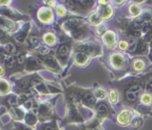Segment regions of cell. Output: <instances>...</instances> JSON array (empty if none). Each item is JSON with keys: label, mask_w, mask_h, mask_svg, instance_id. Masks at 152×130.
I'll use <instances>...</instances> for the list:
<instances>
[{"label": "cell", "mask_w": 152, "mask_h": 130, "mask_svg": "<svg viewBox=\"0 0 152 130\" xmlns=\"http://www.w3.org/2000/svg\"><path fill=\"white\" fill-rule=\"evenodd\" d=\"M42 40H43L44 43L46 44V46L52 47V46H55L56 43V37L52 32H47V33H45L43 35V37H42Z\"/></svg>", "instance_id": "obj_16"}, {"label": "cell", "mask_w": 152, "mask_h": 130, "mask_svg": "<svg viewBox=\"0 0 152 130\" xmlns=\"http://www.w3.org/2000/svg\"><path fill=\"white\" fill-rule=\"evenodd\" d=\"M105 29H106V27H105V26H102V27H99V28L98 29V32H98V34H99V35H100V34H102Z\"/></svg>", "instance_id": "obj_35"}, {"label": "cell", "mask_w": 152, "mask_h": 130, "mask_svg": "<svg viewBox=\"0 0 152 130\" xmlns=\"http://www.w3.org/2000/svg\"><path fill=\"white\" fill-rule=\"evenodd\" d=\"M6 75H7L6 68L4 67V65L0 64V77H4Z\"/></svg>", "instance_id": "obj_34"}, {"label": "cell", "mask_w": 152, "mask_h": 130, "mask_svg": "<svg viewBox=\"0 0 152 130\" xmlns=\"http://www.w3.org/2000/svg\"><path fill=\"white\" fill-rule=\"evenodd\" d=\"M90 23L93 25H99L101 24V16L99 15V14L98 13H95V14H92L91 16H90Z\"/></svg>", "instance_id": "obj_20"}, {"label": "cell", "mask_w": 152, "mask_h": 130, "mask_svg": "<svg viewBox=\"0 0 152 130\" xmlns=\"http://www.w3.org/2000/svg\"><path fill=\"white\" fill-rule=\"evenodd\" d=\"M12 2L13 0H0V7H8Z\"/></svg>", "instance_id": "obj_32"}, {"label": "cell", "mask_w": 152, "mask_h": 130, "mask_svg": "<svg viewBox=\"0 0 152 130\" xmlns=\"http://www.w3.org/2000/svg\"><path fill=\"white\" fill-rule=\"evenodd\" d=\"M99 2L100 5L102 6H107V2H108V0H99Z\"/></svg>", "instance_id": "obj_36"}, {"label": "cell", "mask_w": 152, "mask_h": 130, "mask_svg": "<svg viewBox=\"0 0 152 130\" xmlns=\"http://www.w3.org/2000/svg\"><path fill=\"white\" fill-rule=\"evenodd\" d=\"M14 93V85L11 80L0 77V97H4Z\"/></svg>", "instance_id": "obj_6"}, {"label": "cell", "mask_w": 152, "mask_h": 130, "mask_svg": "<svg viewBox=\"0 0 152 130\" xmlns=\"http://www.w3.org/2000/svg\"><path fill=\"white\" fill-rule=\"evenodd\" d=\"M97 111L99 114H107L108 112V107L105 103H99L97 106Z\"/></svg>", "instance_id": "obj_26"}, {"label": "cell", "mask_w": 152, "mask_h": 130, "mask_svg": "<svg viewBox=\"0 0 152 130\" xmlns=\"http://www.w3.org/2000/svg\"><path fill=\"white\" fill-rule=\"evenodd\" d=\"M103 41L104 43L110 48H113L115 47L116 44V35L112 31H107L103 35Z\"/></svg>", "instance_id": "obj_11"}, {"label": "cell", "mask_w": 152, "mask_h": 130, "mask_svg": "<svg viewBox=\"0 0 152 130\" xmlns=\"http://www.w3.org/2000/svg\"><path fill=\"white\" fill-rule=\"evenodd\" d=\"M135 49H137V42L135 40L131 39L130 40V45H129V50L130 51H134Z\"/></svg>", "instance_id": "obj_31"}, {"label": "cell", "mask_w": 152, "mask_h": 130, "mask_svg": "<svg viewBox=\"0 0 152 130\" xmlns=\"http://www.w3.org/2000/svg\"><path fill=\"white\" fill-rule=\"evenodd\" d=\"M124 57L120 54H114L111 57V64L115 68H121L123 65H124Z\"/></svg>", "instance_id": "obj_18"}, {"label": "cell", "mask_w": 152, "mask_h": 130, "mask_svg": "<svg viewBox=\"0 0 152 130\" xmlns=\"http://www.w3.org/2000/svg\"><path fill=\"white\" fill-rule=\"evenodd\" d=\"M12 122L14 121L10 116L8 109L5 106L0 105V124H3V126H6Z\"/></svg>", "instance_id": "obj_10"}, {"label": "cell", "mask_w": 152, "mask_h": 130, "mask_svg": "<svg viewBox=\"0 0 152 130\" xmlns=\"http://www.w3.org/2000/svg\"><path fill=\"white\" fill-rule=\"evenodd\" d=\"M133 67H134L135 70H138V71L139 70H142L144 68V67H145V63L141 59H137L133 63Z\"/></svg>", "instance_id": "obj_25"}, {"label": "cell", "mask_w": 152, "mask_h": 130, "mask_svg": "<svg viewBox=\"0 0 152 130\" xmlns=\"http://www.w3.org/2000/svg\"><path fill=\"white\" fill-rule=\"evenodd\" d=\"M86 130H98V129H96V128H87Z\"/></svg>", "instance_id": "obj_39"}, {"label": "cell", "mask_w": 152, "mask_h": 130, "mask_svg": "<svg viewBox=\"0 0 152 130\" xmlns=\"http://www.w3.org/2000/svg\"><path fill=\"white\" fill-rule=\"evenodd\" d=\"M0 16L8 18L15 22H19L23 19V15H22L19 12H17L15 8L10 7H0Z\"/></svg>", "instance_id": "obj_3"}, {"label": "cell", "mask_w": 152, "mask_h": 130, "mask_svg": "<svg viewBox=\"0 0 152 130\" xmlns=\"http://www.w3.org/2000/svg\"><path fill=\"white\" fill-rule=\"evenodd\" d=\"M6 51H5V48L4 47L0 44V64H2L4 63V59H5V57H6Z\"/></svg>", "instance_id": "obj_30"}, {"label": "cell", "mask_w": 152, "mask_h": 130, "mask_svg": "<svg viewBox=\"0 0 152 130\" xmlns=\"http://www.w3.org/2000/svg\"><path fill=\"white\" fill-rule=\"evenodd\" d=\"M99 15L101 16V18L104 19H108L112 16L113 15V9L110 6H103L101 7V8L99 9Z\"/></svg>", "instance_id": "obj_17"}, {"label": "cell", "mask_w": 152, "mask_h": 130, "mask_svg": "<svg viewBox=\"0 0 152 130\" xmlns=\"http://www.w3.org/2000/svg\"><path fill=\"white\" fill-rule=\"evenodd\" d=\"M129 11H130V14H131L132 15L137 16V15H139L140 13V6L137 5V4H132V5L130 7Z\"/></svg>", "instance_id": "obj_22"}, {"label": "cell", "mask_w": 152, "mask_h": 130, "mask_svg": "<svg viewBox=\"0 0 152 130\" xmlns=\"http://www.w3.org/2000/svg\"><path fill=\"white\" fill-rule=\"evenodd\" d=\"M39 121V117L37 116V114H35L33 111H28L26 112L25 114V117H24V124L30 127H34L37 123Z\"/></svg>", "instance_id": "obj_12"}, {"label": "cell", "mask_w": 152, "mask_h": 130, "mask_svg": "<svg viewBox=\"0 0 152 130\" xmlns=\"http://www.w3.org/2000/svg\"><path fill=\"white\" fill-rule=\"evenodd\" d=\"M139 91H140V87L139 86H132V87H131L125 93L126 100L129 102H135L137 98H138Z\"/></svg>", "instance_id": "obj_14"}, {"label": "cell", "mask_w": 152, "mask_h": 130, "mask_svg": "<svg viewBox=\"0 0 152 130\" xmlns=\"http://www.w3.org/2000/svg\"><path fill=\"white\" fill-rule=\"evenodd\" d=\"M26 43L32 49H39V47L41 46V39L38 33L32 32V33L29 34V37L27 39Z\"/></svg>", "instance_id": "obj_9"}, {"label": "cell", "mask_w": 152, "mask_h": 130, "mask_svg": "<svg viewBox=\"0 0 152 130\" xmlns=\"http://www.w3.org/2000/svg\"><path fill=\"white\" fill-rule=\"evenodd\" d=\"M41 68H42V62L39 57H37L35 56H29V57L27 56L23 72L31 73L39 70Z\"/></svg>", "instance_id": "obj_2"}, {"label": "cell", "mask_w": 152, "mask_h": 130, "mask_svg": "<svg viewBox=\"0 0 152 130\" xmlns=\"http://www.w3.org/2000/svg\"><path fill=\"white\" fill-rule=\"evenodd\" d=\"M141 101L146 104V105H149L152 101V99H151V96L148 93H144L141 97Z\"/></svg>", "instance_id": "obj_29"}, {"label": "cell", "mask_w": 152, "mask_h": 130, "mask_svg": "<svg viewBox=\"0 0 152 130\" xmlns=\"http://www.w3.org/2000/svg\"><path fill=\"white\" fill-rule=\"evenodd\" d=\"M89 58H90V56L88 54H86L85 52H78L75 56V63L78 65V66H85V65L88 63L89 61Z\"/></svg>", "instance_id": "obj_15"}, {"label": "cell", "mask_w": 152, "mask_h": 130, "mask_svg": "<svg viewBox=\"0 0 152 130\" xmlns=\"http://www.w3.org/2000/svg\"><path fill=\"white\" fill-rule=\"evenodd\" d=\"M132 112L130 110L124 109L121 111V113L117 116V122L120 125L125 126L130 123V121L132 120Z\"/></svg>", "instance_id": "obj_13"}, {"label": "cell", "mask_w": 152, "mask_h": 130, "mask_svg": "<svg viewBox=\"0 0 152 130\" xmlns=\"http://www.w3.org/2000/svg\"><path fill=\"white\" fill-rule=\"evenodd\" d=\"M79 3H81L82 5H86L88 3V0H77Z\"/></svg>", "instance_id": "obj_37"}, {"label": "cell", "mask_w": 152, "mask_h": 130, "mask_svg": "<svg viewBox=\"0 0 152 130\" xmlns=\"http://www.w3.org/2000/svg\"><path fill=\"white\" fill-rule=\"evenodd\" d=\"M42 130H59L56 126V122L47 123L42 125Z\"/></svg>", "instance_id": "obj_24"}, {"label": "cell", "mask_w": 152, "mask_h": 130, "mask_svg": "<svg viewBox=\"0 0 152 130\" xmlns=\"http://www.w3.org/2000/svg\"><path fill=\"white\" fill-rule=\"evenodd\" d=\"M37 17L40 23L44 24H48L52 23L54 20L53 11L50 7H40L37 13Z\"/></svg>", "instance_id": "obj_4"}, {"label": "cell", "mask_w": 152, "mask_h": 130, "mask_svg": "<svg viewBox=\"0 0 152 130\" xmlns=\"http://www.w3.org/2000/svg\"><path fill=\"white\" fill-rule=\"evenodd\" d=\"M8 111L14 122H23L26 114V111L23 109H22L21 107H15L8 109Z\"/></svg>", "instance_id": "obj_7"}, {"label": "cell", "mask_w": 152, "mask_h": 130, "mask_svg": "<svg viewBox=\"0 0 152 130\" xmlns=\"http://www.w3.org/2000/svg\"><path fill=\"white\" fill-rule=\"evenodd\" d=\"M109 99L112 103H116L119 100V95L118 93L115 90H111L109 92Z\"/></svg>", "instance_id": "obj_23"}, {"label": "cell", "mask_w": 152, "mask_h": 130, "mask_svg": "<svg viewBox=\"0 0 152 130\" xmlns=\"http://www.w3.org/2000/svg\"><path fill=\"white\" fill-rule=\"evenodd\" d=\"M56 15L58 16H64L65 15V13H66V10L62 5H58L56 7Z\"/></svg>", "instance_id": "obj_27"}, {"label": "cell", "mask_w": 152, "mask_h": 130, "mask_svg": "<svg viewBox=\"0 0 152 130\" xmlns=\"http://www.w3.org/2000/svg\"><path fill=\"white\" fill-rule=\"evenodd\" d=\"M30 30H31L30 23H25L23 26H21L17 30L16 32L12 34L13 41L15 43V45L18 48H23V47L25 45L27 39L29 37V34H30Z\"/></svg>", "instance_id": "obj_1"}, {"label": "cell", "mask_w": 152, "mask_h": 130, "mask_svg": "<svg viewBox=\"0 0 152 130\" xmlns=\"http://www.w3.org/2000/svg\"><path fill=\"white\" fill-rule=\"evenodd\" d=\"M44 66H46L48 68L51 70H57L58 69V64L56 60V58L52 56H39V57Z\"/></svg>", "instance_id": "obj_8"}, {"label": "cell", "mask_w": 152, "mask_h": 130, "mask_svg": "<svg viewBox=\"0 0 152 130\" xmlns=\"http://www.w3.org/2000/svg\"><path fill=\"white\" fill-rule=\"evenodd\" d=\"M49 6H50V7H55V6H56L55 1H50V2H49Z\"/></svg>", "instance_id": "obj_38"}, {"label": "cell", "mask_w": 152, "mask_h": 130, "mask_svg": "<svg viewBox=\"0 0 152 130\" xmlns=\"http://www.w3.org/2000/svg\"><path fill=\"white\" fill-rule=\"evenodd\" d=\"M15 128H13L12 130H33V128L26 126L24 123L22 122H13Z\"/></svg>", "instance_id": "obj_21"}, {"label": "cell", "mask_w": 152, "mask_h": 130, "mask_svg": "<svg viewBox=\"0 0 152 130\" xmlns=\"http://www.w3.org/2000/svg\"><path fill=\"white\" fill-rule=\"evenodd\" d=\"M95 96L98 99H104L106 96V92L102 88H97L95 91Z\"/></svg>", "instance_id": "obj_28"}, {"label": "cell", "mask_w": 152, "mask_h": 130, "mask_svg": "<svg viewBox=\"0 0 152 130\" xmlns=\"http://www.w3.org/2000/svg\"><path fill=\"white\" fill-rule=\"evenodd\" d=\"M128 47H129V45H128V43H127L126 41L122 40V41L119 42V48H120V49H122V50H126V49L128 48Z\"/></svg>", "instance_id": "obj_33"}, {"label": "cell", "mask_w": 152, "mask_h": 130, "mask_svg": "<svg viewBox=\"0 0 152 130\" xmlns=\"http://www.w3.org/2000/svg\"><path fill=\"white\" fill-rule=\"evenodd\" d=\"M57 54L61 58H65L69 54V47L65 44L61 45L57 50Z\"/></svg>", "instance_id": "obj_19"}, {"label": "cell", "mask_w": 152, "mask_h": 130, "mask_svg": "<svg viewBox=\"0 0 152 130\" xmlns=\"http://www.w3.org/2000/svg\"><path fill=\"white\" fill-rule=\"evenodd\" d=\"M0 27L10 34H14L18 30L16 22L10 20L8 18L1 17V16H0Z\"/></svg>", "instance_id": "obj_5"}]
</instances>
